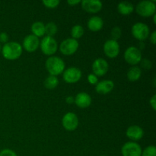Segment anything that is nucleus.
I'll return each instance as SVG.
<instances>
[{
	"instance_id": "4",
	"label": "nucleus",
	"mask_w": 156,
	"mask_h": 156,
	"mask_svg": "<svg viewBox=\"0 0 156 156\" xmlns=\"http://www.w3.org/2000/svg\"><path fill=\"white\" fill-rule=\"evenodd\" d=\"M40 47L44 54L52 56L57 51L58 44L53 37L46 36L40 42Z\"/></svg>"
},
{
	"instance_id": "22",
	"label": "nucleus",
	"mask_w": 156,
	"mask_h": 156,
	"mask_svg": "<svg viewBox=\"0 0 156 156\" xmlns=\"http://www.w3.org/2000/svg\"><path fill=\"white\" fill-rule=\"evenodd\" d=\"M59 85V79L56 76H49L44 81V86L47 89H54Z\"/></svg>"
},
{
	"instance_id": "1",
	"label": "nucleus",
	"mask_w": 156,
	"mask_h": 156,
	"mask_svg": "<svg viewBox=\"0 0 156 156\" xmlns=\"http://www.w3.org/2000/svg\"><path fill=\"white\" fill-rule=\"evenodd\" d=\"M2 53L5 59L9 60H15L22 54V46L18 42L11 41L4 44L2 47Z\"/></svg>"
},
{
	"instance_id": "6",
	"label": "nucleus",
	"mask_w": 156,
	"mask_h": 156,
	"mask_svg": "<svg viewBox=\"0 0 156 156\" xmlns=\"http://www.w3.org/2000/svg\"><path fill=\"white\" fill-rule=\"evenodd\" d=\"M131 32L134 37L140 41L147 39L150 34L149 27L147 24L143 22H136L133 25Z\"/></svg>"
},
{
	"instance_id": "3",
	"label": "nucleus",
	"mask_w": 156,
	"mask_h": 156,
	"mask_svg": "<svg viewBox=\"0 0 156 156\" xmlns=\"http://www.w3.org/2000/svg\"><path fill=\"white\" fill-rule=\"evenodd\" d=\"M155 0H144L141 1L136 6V12L139 15L145 18H149L155 14Z\"/></svg>"
},
{
	"instance_id": "10",
	"label": "nucleus",
	"mask_w": 156,
	"mask_h": 156,
	"mask_svg": "<svg viewBox=\"0 0 156 156\" xmlns=\"http://www.w3.org/2000/svg\"><path fill=\"white\" fill-rule=\"evenodd\" d=\"M142 148L136 142H127L124 143L121 148L123 156H141Z\"/></svg>"
},
{
	"instance_id": "16",
	"label": "nucleus",
	"mask_w": 156,
	"mask_h": 156,
	"mask_svg": "<svg viewBox=\"0 0 156 156\" xmlns=\"http://www.w3.org/2000/svg\"><path fill=\"white\" fill-rule=\"evenodd\" d=\"M91 98L88 93L79 92L75 97V102L76 105L80 108H87L91 105Z\"/></svg>"
},
{
	"instance_id": "5",
	"label": "nucleus",
	"mask_w": 156,
	"mask_h": 156,
	"mask_svg": "<svg viewBox=\"0 0 156 156\" xmlns=\"http://www.w3.org/2000/svg\"><path fill=\"white\" fill-rule=\"evenodd\" d=\"M123 57L127 63L132 66H136L140 63L143 59L141 50H139L138 47H134V46H131L126 49Z\"/></svg>"
},
{
	"instance_id": "33",
	"label": "nucleus",
	"mask_w": 156,
	"mask_h": 156,
	"mask_svg": "<svg viewBox=\"0 0 156 156\" xmlns=\"http://www.w3.org/2000/svg\"><path fill=\"white\" fill-rule=\"evenodd\" d=\"M150 41L153 45H155L156 42V31L154 30L152 34H150Z\"/></svg>"
},
{
	"instance_id": "34",
	"label": "nucleus",
	"mask_w": 156,
	"mask_h": 156,
	"mask_svg": "<svg viewBox=\"0 0 156 156\" xmlns=\"http://www.w3.org/2000/svg\"><path fill=\"white\" fill-rule=\"evenodd\" d=\"M66 102L68 105H72V104H74L75 98L73 97V96H68V97L66 98Z\"/></svg>"
},
{
	"instance_id": "27",
	"label": "nucleus",
	"mask_w": 156,
	"mask_h": 156,
	"mask_svg": "<svg viewBox=\"0 0 156 156\" xmlns=\"http://www.w3.org/2000/svg\"><path fill=\"white\" fill-rule=\"evenodd\" d=\"M60 2L58 0H44L43 1V4L44 6L48 9H55L59 5Z\"/></svg>"
},
{
	"instance_id": "30",
	"label": "nucleus",
	"mask_w": 156,
	"mask_h": 156,
	"mask_svg": "<svg viewBox=\"0 0 156 156\" xmlns=\"http://www.w3.org/2000/svg\"><path fill=\"white\" fill-rule=\"evenodd\" d=\"M87 79H88V82H89L91 85H96L98 82V76H96L95 75H94L93 73H91L87 77Z\"/></svg>"
},
{
	"instance_id": "12",
	"label": "nucleus",
	"mask_w": 156,
	"mask_h": 156,
	"mask_svg": "<svg viewBox=\"0 0 156 156\" xmlns=\"http://www.w3.org/2000/svg\"><path fill=\"white\" fill-rule=\"evenodd\" d=\"M93 74L96 76H103L109 69V64L103 58H98L92 63Z\"/></svg>"
},
{
	"instance_id": "20",
	"label": "nucleus",
	"mask_w": 156,
	"mask_h": 156,
	"mask_svg": "<svg viewBox=\"0 0 156 156\" xmlns=\"http://www.w3.org/2000/svg\"><path fill=\"white\" fill-rule=\"evenodd\" d=\"M32 34L37 37H42L45 35V24L41 21H36L31 25Z\"/></svg>"
},
{
	"instance_id": "26",
	"label": "nucleus",
	"mask_w": 156,
	"mask_h": 156,
	"mask_svg": "<svg viewBox=\"0 0 156 156\" xmlns=\"http://www.w3.org/2000/svg\"><path fill=\"white\" fill-rule=\"evenodd\" d=\"M141 156H156V147L153 145L147 146L143 151H142Z\"/></svg>"
},
{
	"instance_id": "19",
	"label": "nucleus",
	"mask_w": 156,
	"mask_h": 156,
	"mask_svg": "<svg viewBox=\"0 0 156 156\" xmlns=\"http://www.w3.org/2000/svg\"><path fill=\"white\" fill-rule=\"evenodd\" d=\"M134 10V5L129 2H121L117 5V11L123 15H129L133 13Z\"/></svg>"
},
{
	"instance_id": "32",
	"label": "nucleus",
	"mask_w": 156,
	"mask_h": 156,
	"mask_svg": "<svg viewBox=\"0 0 156 156\" xmlns=\"http://www.w3.org/2000/svg\"><path fill=\"white\" fill-rule=\"evenodd\" d=\"M149 104H150V106L152 107V108L153 109V111H155V109H156V95L155 94L152 95V97L151 98L150 100H149Z\"/></svg>"
},
{
	"instance_id": "7",
	"label": "nucleus",
	"mask_w": 156,
	"mask_h": 156,
	"mask_svg": "<svg viewBox=\"0 0 156 156\" xmlns=\"http://www.w3.org/2000/svg\"><path fill=\"white\" fill-rule=\"evenodd\" d=\"M79 47V44L77 40L67 38L61 42L59 45V50L65 56H71L77 51Z\"/></svg>"
},
{
	"instance_id": "28",
	"label": "nucleus",
	"mask_w": 156,
	"mask_h": 156,
	"mask_svg": "<svg viewBox=\"0 0 156 156\" xmlns=\"http://www.w3.org/2000/svg\"><path fill=\"white\" fill-rule=\"evenodd\" d=\"M140 63H141V66L145 69H150L152 66V62L148 59H142Z\"/></svg>"
},
{
	"instance_id": "15",
	"label": "nucleus",
	"mask_w": 156,
	"mask_h": 156,
	"mask_svg": "<svg viewBox=\"0 0 156 156\" xmlns=\"http://www.w3.org/2000/svg\"><path fill=\"white\" fill-rule=\"evenodd\" d=\"M126 135L132 142H136L141 140L144 136V131L143 128L137 125H133L129 126L126 131Z\"/></svg>"
},
{
	"instance_id": "24",
	"label": "nucleus",
	"mask_w": 156,
	"mask_h": 156,
	"mask_svg": "<svg viewBox=\"0 0 156 156\" xmlns=\"http://www.w3.org/2000/svg\"><path fill=\"white\" fill-rule=\"evenodd\" d=\"M57 31L58 27L54 22H49L45 24V34H47V36L53 37Z\"/></svg>"
},
{
	"instance_id": "17",
	"label": "nucleus",
	"mask_w": 156,
	"mask_h": 156,
	"mask_svg": "<svg viewBox=\"0 0 156 156\" xmlns=\"http://www.w3.org/2000/svg\"><path fill=\"white\" fill-rule=\"evenodd\" d=\"M114 88V83L111 80H103L95 85V91L98 94H106L111 92Z\"/></svg>"
},
{
	"instance_id": "36",
	"label": "nucleus",
	"mask_w": 156,
	"mask_h": 156,
	"mask_svg": "<svg viewBox=\"0 0 156 156\" xmlns=\"http://www.w3.org/2000/svg\"><path fill=\"white\" fill-rule=\"evenodd\" d=\"M153 22H154V24H155L156 23V15L155 14L153 15Z\"/></svg>"
},
{
	"instance_id": "35",
	"label": "nucleus",
	"mask_w": 156,
	"mask_h": 156,
	"mask_svg": "<svg viewBox=\"0 0 156 156\" xmlns=\"http://www.w3.org/2000/svg\"><path fill=\"white\" fill-rule=\"evenodd\" d=\"M67 3H68L69 5L74 6L76 5H78L79 4V3H81V1L80 0H69V1L67 2Z\"/></svg>"
},
{
	"instance_id": "8",
	"label": "nucleus",
	"mask_w": 156,
	"mask_h": 156,
	"mask_svg": "<svg viewBox=\"0 0 156 156\" xmlns=\"http://www.w3.org/2000/svg\"><path fill=\"white\" fill-rule=\"evenodd\" d=\"M79 118L75 113L68 112L62 117V125L67 131H74L79 126Z\"/></svg>"
},
{
	"instance_id": "2",
	"label": "nucleus",
	"mask_w": 156,
	"mask_h": 156,
	"mask_svg": "<svg viewBox=\"0 0 156 156\" xmlns=\"http://www.w3.org/2000/svg\"><path fill=\"white\" fill-rule=\"evenodd\" d=\"M45 66L46 69L50 73V76H57L63 73L66 64L60 57L52 56L46 60Z\"/></svg>"
},
{
	"instance_id": "9",
	"label": "nucleus",
	"mask_w": 156,
	"mask_h": 156,
	"mask_svg": "<svg viewBox=\"0 0 156 156\" xmlns=\"http://www.w3.org/2000/svg\"><path fill=\"white\" fill-rule=\"evenodd\" d=\"M62 78L66 83H76L82 78V71L77 67H69L64 70L62 73Z\"/></svg>"
},
{
	"instance_id": "29",
	"label": "nucleus",
	"mask_w": 156,
	"mask_h": 156,
	"mask_svg": "<svg viewBox=\"0 0 156 156\" xmlns=\"http://www.w3.org/2000/svg\"><path fill=\"white\" fill-rule=\"evenodd\" d=\"M0 156H18L13 150L9 149H5L0 152Z\"/></svg>"
},
{
	"instance_id": "13",
	"label": "nucleus",
	"mask_w": 156,
	"mask_h": 156,
	"mask_svg": "<svg viewBox=\"0 0 156 156\" xmlns=\"http://www.w3.org/2000/svg\"><path fill=\"white\" fill-rule=\"evenodd\" d=\"M83 10L90 14H95L100 12L103 7V3L99 0H83L81 1Z\"/></svg>"
},
{
	"instance_id": "25",
	"label": "nucleus",
	"mask_w": 156,
	"mask_h": 156,
	"mask_svg": "<svg viewBox=\"0 0 156 156\" xmlns=\"http://www.w3.org/2000/svg\"><path fill=\"white\" fill-rule=\"evenodd\" d=\"M121 35H122V30L120 27L116 26V27H113L111 32V40H114V41H117L120 37H121Z\"/></svg>"
},
{
	"instance_id": "23",
	"label": "nucleus",
	"mask_w": 156,
	"mask_h": 156,
	"mask_svg": "<svg viewBox=\"0 0 156 156\" xmlns=\"http://www.w3.org/2000/svg\"><path fill=\"white\" fill-rule=\"evenodd\" d=\"M84 32H85V30H84L83 27L80 24H76V25L73 26L71 30L72 38L75 40L79 39L83 36Z\"/></svg>"
},
{
	"instance_id": "21",
	"label": "nucleus",
	"mask_w": 156,
	"mask_h": 156,
	"mask_svg": "<svg viewBox=\"0 0 156 156\" xmlns=\"http://www.w3.org/2000/svg\"><path fill=\"white\" fill-rule=\"evenodd\" d=\"M141 76V69L140 67L136 66H133L130 67L127 71V73H126L128 80L130 81V82H136L140 79Z\"/></svg>"
},
{
	"instance_id": "37",
	"label": "nucleus",
	"mask_w": 156,
	"mask_h": 156,
	"mask_svg": "<svg viewBox=\"0 0 156 156\" xmlns=\"http://www.w3.org/2000/svg\"><path fill=\"white\" fill-rule=\"evenodd\" d=\"M2 50V47H1V45H0V51H1Z\"/></svg>"
},
{
	"instance_id": "18",
	"label": "nucleus",
	"mask_w": 156,
	"mask_h": 156,
	"mask_svg": "<svg viewBox=\"0 0 156 156\" xmlns=\"http://www.w3.org/2000/svg\"><path fill=\"white\" fill-rule=\"evenodd\" d=\"M87 26L91 31L98 32L103 28L104 21L101 17L92 16L88 19Z\"/></svg>"
},
{
	"instance_id": "31",
	"label": "nucleus",
	"mask_w": 156,
	"mask_h": 156,
	"mask_svg": "<svg viewBox=\"0 0 156 156\" xmlns=\"http://www.w3.org/2000/svg\"><path fill=\"white\" fill-rule=\"evenodd\" d=\"M9 35L5 32H1L0 33V43H2V44H6V43L9 42Z\"/></svg>"
},
{
	"instance_id": "11",
	"label": "nucleus",
	"mask_w": 156,
	"mask_h": 156,
	"mask_svg": "<svg viewBox=\"0 0 156 156\" xmlns=\"http://www.w3.org/2000/svg\"><path fill=\"white\" fill-rule=\"evenodd\" d=\"M104 53L111 59L116 58L120 53V44L114 40H108L104 44Z\"/></svg>"
},
{
	"instance_id": "38",
	"label": "nucleus",
	"mask_w": 156,
	"mask_h": 156,
	"mask_svg": "<svg viewBox=\"0 0 156 156\" xmlns=\"http://www.w3.org/2000/svg\"><path fill=\"white\" fill-rule=\"evenodd\" d=\"M101 156H105V155H101Z\"/></svg>"
},
{
	"instance_id": "14",
	"label": "nucleus",
	"mask_w": 156,
	"mask_h": 156,
	"mask_svg": "<svg viewBox=\"0 0 156 156\" xmlns=\"http://www.w3.org/2000/svg\"><path fill=\"white\" fill-rule=\"evenodd\" d=\"M40 47V40L33 34H29L23 41V48L29 53L36 51Z\"/></svg>"
}]
</instances>
